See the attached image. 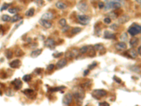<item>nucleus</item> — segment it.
I'll list each match as a JSON object with an SVG mask.
<instances>
[{"label":"nucleus","mask_w":141,"mask_h":106,"mask_svg":"<svg viewBox=\"0 0 141 106\" xmlns=\"http://www.w3.org/2000/svg\"><path fill=\"white\" fill-rule=\"evenodd\" d=\"M72 95L77 100L82 101L85 98V91L81 86H76L72 90Z\"/></svg>","instance_id":"1"},{"label":"nucleus","mask_w":141,"mask_h":106,"mask_svg":"<svg viewBox=\"0 0 141 106\" xmlns=\"http://www.w3.org/2000/svg\"><path fill=\"white\" fill-rule=\"evenodd\" d=\"M128 32L132 36L136 35L138 33H141V26L134 24L130 28H129V29L128 30Z\"/></svg>","instance_id":"2"},{"label":"nucleus","mask_w":141,"mask_h":106,"mask_svg":"<svg viewBox=\"0 0 141 106\" xmlns=\"http://www.w3.org/2000/svg\"><path fill=\"white\" fill-rule=\"evenodd\" d=\"M121 7V4L119 2H116V1H112L109 2H107V4H105L104 5V8L106 10L107 9H119L120 7Z\"/></svg>","instance_id":"3"},{"label":"nucleus","mask_w":141,"mask_h":106,"mask_svg":"<svg viewBox=\"0 0 141 106\" xmlns=\"http://www.w3.org/2000/svg\"><path fill=\"white\" fill-rule=\"evenodd\" d=\"M78 21L82 25H88L90 21V18L86 15H78Z\"/></svg>","instance_id":"4"},{"label":"nucleus","mask_w":141,"mask_h":106,"mask_svg":"<svg viewBox=\"0 0 141 106\" xmlns=\"http://www.w3.org/2000/svg\"><path fill=\"white\" fill-rule=\"evenodd\" d=\"M107 92L104 90H94L93 91V95L96 98H100L107 95Z\"/></svg>","instance_id":"5"},{"label":"nucleus","mask_w":141,"mask_h":106,"mask_svg":"<svg viewBox=\"0 0 141 106\" xmlns=\"http://www.w3.org/2000/svg\"><path fill=\"white\" fill-rule=\"evenodd\" d=\"M72 100H73V95H72V93H68L64 95V97L63 98V104L66 105H68L69 104L71 103Z\"/></svg>","instance_id":"6"},{"label":"nucleus","mask_w":141,"mask_h":106,"mask_svg":"<svg viewBox=\"0 0 141 106\" xmlns=\"http://www.w3.org/2000/svg\"><path fill=\"white\" fill-rule=\"evenodd\" d=\"M77 8L82 12H86L88 9V7L85 1H82L79 2L77 5Z\"/></svg>","instance_id":"7"},{"label":"nucleus","mask_w":141,"mask_h":106,"mask_svg":"<svg viewBox=\"0 0 141 106\" xmlns=\"http://www.w3.org/2000/svg\"><path fill=\"white\" fill-rule=\"evenodd\" d=\"M66 64H67V60L66 59H61L56 63L55 67H56V69H62L63 67H64L66 65Z\"/></svg>","instance_id":"8"},{"label":"nucleus","mask_w":141,"mask_h":106,"mask_svg":"<svg viewBox=\"0 0 141 106\" xmlns=\"http://www.w3.org/2000/svg\"><path fill=\"white\" fill-rule=\"evenodd\" d=\"M115 48L118 51H123L127 48V45L124 42H118L115 45Z\"/></svg>","instance_id":"9"},{"label":"nucleus","mask_w":141,"mask_h":106,"mask_svg":"<svg viewBox=\"0 0 141 106\" xmlns=\"http://www.w3.org/2000/svg\"><path fill=\"white\" fill-rule=\"evenodd\" d=\"M77 53H78V51L76 50V49H72V50H70L68 52H66V57L70 59V58H74L76 56H77Z\"/></svg>","instance_id":"10"},{"label":"nucleus","mask_w":141,"mask_h":106,"mask_svg":"<svg viewBox=\"0 0 141 106\" xmlns=\"http://www.w3.org/2000/svg\"><path fill=\"white\" fill-rule=\"evenodd\" d=\"M40 23L45 28H50L52 27V23L49 22L48 20H45V19H41L40 20Z\"/></svg>","instance_id":"11"},{"label":"nucleus","mask_w":141,"mask_h":106,"mask_svg":"<svg viewBox=\"0 0 141 106\" xmlns=\"http://www.w3.org/2000/svg\"><path fill=\"white\" fill-rule=\"evenodd\" d=\"M127 55L128 56H129L130 58L135 59L137 57V52L134 49H130L129 50H128L127 52Z\"/></svg>","instance_id":"12"},{"label":"nucleus","mask_w":141,"mask_h":106,"mask_svg":"<svg viewBox=\"0 0 141 106\" xmlns=\"http://www.w3.org/2000/svg\"><path fill=\"white\" fill-rule=\"evenodd\" d=\"M45 45L46 47H50V48H52L54 47L55 45V41L52 39V38H48L45 42Z\"/></svg>","instance_id":"13"},{"label":"nucleus","mask_w":141,"mask_h":106,"mask_svg":"<svg viewBox=\"0 0 141 106\" xmlns=\"http://www.w3.org/2000/svg\"><path fill=\"white\" fill-rule=\"evenodd\" d=\"M104 38H106V39H115L116 35H115V34L111 33H110V32L108 31V30H106V31H104Z\"/></svg>","instance_id":"14"},{"label":"nucleus","mask_w":141,"mask_h":106,"mask_svg":"<svg viewBox=\"0 0 141 106\" xmlns=\"http://www.w3.org/2000/svg\"><path fill=\"white\" fill-rule=\"evenodd\" d=\"M42 52V49H35V50H34V51H33V52H31V55H30V56H31L33 58L37 57L39 55H41Z\"/></svg>","instance_id":"15"},{"label":"nucleus","mask_w":141,"mask_h":106,"mask_svg":"<svg viewBox=\"0 0 141 106\" xmlns=\"http://www.w3.org/2000/svg\"><path fill=\"white\" fill-rule=\"evenodd\" d=\"M139 42V39L137 38H133L130 40V45L131 47H135L137 46Z\"/></svg>","instance_id":"16"},{"label":"nucleus","mask_w":141,"mask_h":106,"mask_svg":"<svg viewBox=\"0 0 141 106\" xmlns=\"http://www.w3.org/2000/svg\"><path fill=\"white\" fill-rule=\"evenodd\" d=\"M54 17V15L51 12H46L42 16V19L45 20H51Z\"/></svg>","instance_id":"17"},{"label":"nucleus","mask_w":141,"mask_h":106,"mask_svg":"<svg viewBox=\"0 0 141 106\" xmlns=\"http://www.w3.org/2000/svg\"><path fill=\"white\" fill-rule=\"evenodd\" d=\"M10 67H11V68H14V69H16V68H19V67H20V65H21V62H20V60H14L13 62H11V63H10Z\"/></svg>","instance_id":"18"},{"label":"nucleus","mask_w":141,"mask_h":106,"mask_svg":"<svg viewBox=\"0 0 141 106\" xmlns=\"http://www.w3.org/2000/svg\"><path fill=\"white\" fill-rule=\"evenodd\" d=\"M130 19V17L127 15H124V16H121L119 19V23H121V24H123L126 22H128Z\"/></svg>","instance_id":"19"},{"label":"nucleus","mask_w":141,"mask_h":106,"mask_svg":"<svg viewBox=\"0 0 141 106\" xmlns=\"http://www.w3.org/2000/svg\"><path fill=\"white\" fill-rule=\"evenodd\" d=\"M12 83L14 85V87H15L16 89H17V90L20 89V88L22 87V82H21V81L20 79H15V80L12 82Z\"/></svg>","instance_id":"20"},{"label":"nucleus","mask_w":141,"mask_h":106,"mask_svg":"<svg viewBox=\"0 0 141 106\" xmlns=\"http://www.w3.org/2000/svg\"><path fill=\"white\" fill-rule=\"evenodd\" d=\"M23 93H25V95H26L29 98H34L33 96H32L33 95H36L35 93L33 91V90H30V89H27L26 91H23Z\"/></svg>","instance_id":"21"},{"label":"nucleus","mask_w":141,"mask_h":106,"mask_svg":"<svg viewBox=\"0 0 141 106\" xmlns=\"http://www.w3.org/2000/svg\"><path fill=\"white\" fill-rule=\"evenodd\" d=\"M56 7L58 9H65L67 8L66 4H64V3L62 2H56Z\"/></svg>","instance_id":"22"},{"label":"nucleus","mask_w":141,"mask_h":106,"mask_svg":"<svg viewBox=\"0 0 141 106\" xmlns=\"http://www.w3.org/2000/svg\"><path fill=\"white\" fill-rule=\"evenodd\" d=\"M88 52V54H89V56L90 57H93V56H95V49L93 47H88V52H87V53Z\"/></svg>","instance_id":"23"},{"label":"nucleus","mask_w":141,"mask_h":106,"mask_svg":"<svg viewBox=\"0 0 141 106\" xmlns=\"http://www.w3.org/2000/svg\"><path fill=\"white\" fill-rule=\"evenodd\" d=\"M21 19H22V17L20 16L19 15L16 14V15H14V16L11 18V21L12 23H14V22H16V21H20Z\"/></svg>","instance_id":"24"},{"label":"nucleus","mask_w":141,"mask_h":106,"mask_svg":"<svg viewBox=\"0 0 141 106\" xmlns=\"http://www.w3.org/2000/svg\"><path fill=\"white\" fill-rule=\"evenodd\" d=\"M88 46H83L80 49H79V53H81V54H85V53H87L88 50Z\"/></svg>","instance_id":"25"},{"label":"nucleus","mask_w":141,"mask_h":106,"mask_svg":"<svg viewBox=\"0 0 141 106\" xmlns=\"http://www.w3.org/2000/svg\"><path fill=\"white\" fill-rule=\"evenodd\" d=\"M130 69L132 71V72H136V73H139L140 72V68L137 66H132Z\"/></svg>","instance_id":"26"},{"label":"nucleus","mask_w":141,"mask_h":106,"mask_svg":"<svg viewBox=\"0 0 141 106\" xmlns=\"http://www.w3.org/2000/svg\"><path fill=\"white\" fill-rule=\"evenodd\" d=\"M34 14H35V10H34V9L32 8V9H30L28 11H26V15L27 16H33L34 15Z\"/></svg>","instance_id":"27"},{"label":"nucleus","mask_w":141,"mask_h":106,"mask_svg":"<svg viewBox=\"0 0 141 106\" xmlns=\"http://www.w3.org/2000/svg\"><path fill=\"white\" fill-rule=\"evenodd\" d=\"M94 49L95 50H102V49H104V46L101 44H97L94 46Z\"/></svg>","instance_id":"28"},{"label":"nucleus","mask_w":141,"mask_h":106,"mask_svg":"<svg viewBox=\"0 0 141 106\" xmlns=\"http://www.w3.org/2000/svg\"><path fill=\"white\" fill-rule=\"evenodd\" d=\"M81 31V28H78V27H76V28H74L71 30V33L72 34H77L78 33H80Z\"/></svg>","instance_id":"29"},{"label":"nucleus","mask_w":141,"mask_h":106,"mask_svg":"<svg viewBox=\"0 0 141 106\" xmlns=\"http://www.w3.org/2000/svg\"><path fill=\"white\" fill-rule=\"evenodd\" d=\"M109 18H110L111 19H116L117 18L118 15H117V14H116L115 12L111 11V12H110V13L109 14Z\"/></svg>","instance_id":"30"},{"label":"nucleus","mask_w":141,"mask_h":106,"mask_svg":"<svg viewBox=\"0 0 141 106\" xmlns=\"http://www.w3.org/2000/svg\"><path fill=\"white\" fill-rule=\"evenodd\" d=\"M23 80L26 82H29L30 80H31V76L29 75V74H27V75H25L23 77Z\"/></svg>","instance_id":"31"},{"label":"nucleus","mask_w":141,"mask_h":106,"mask_svg":"<svg viewBox=\"0 0 141 106\" xmlns=\"http://www.w3.org/2000/svg\"><path fill=\"white\" fill-rule=\"evenodd\" d=\"M2 20L4 21H11V18L9 16V15H6V14H4V15H3V16H2Z\"/></svg>","instance_id":"32"},{"label":"nucleus","mask_w":141,"mask_h":106,"mask_svg":"<svg viewBox=\"0 0 141 106\" xmlns=\"http://www.w3.org/2000/svg\"><path fill=\"white\" fill-rule=\"evenodd\" d=\"M59 25L62 27L66 26V20L65 19H61L60 21H59Z\"/></svg>","instance_id":"33"},{"label":"nucleus","mask_w":141,"mask_h":106,"mask_svg":"<svg viewBox=\"0 0 141 106\" xmlns=\"http://www.w3.org/2000/svg\"><path fill=\"white\" fill-rule=\"evenodd\" d=\"M6 54H7V57L8 59H11L13 57V52L11 50H7Z\"/></svg>","instance_id":"34"},{"label":"nucleus","mask_w":141,"mask_h":106,"mask_svg":"<svg viewBox=\"0 0 141 106\" xmlns=\"http://www.w3.org/2000/svg\"><path fill=\"white\" fill-rule=\"evenodd\" d=\"M121 40L123 41V42H125V41H127L128 40V36H127V34L126 33H123L121 35Z\"/></svg>","instance_id":"35"},{"label":"nucleus","mask_w":141,"mask_h":106,"mask_svg":"<svg viewBox=\"0 0 141 106\" xmlns=\"http://www.w3.org/2000/svg\"><path fill=\"white\" fill-rule=\"evenodd\" d=\"M19 11V9L17 8H12V9H9V12L11 14H16Z\"/></svg>","instance_id":"36"},{"label":"nucleus","mask_w":141,"mask_h":106,"mask_svg":"<svg viewBox=\"0 0 141 106\" xmlns=\"http://www.w3.org/2000/svg\"><path fill=\"white\" fill-rule=\"evenodd\" d=\"M10 6V4H3V6L2 7V8H1V11H4V10H6V9H7L8 8H9V7Z\"/></svg>","instance_id":"37"},{"label":"nucleus","mask_w":141,"mask_h":106,"mask_svg":"<svg viewBox=\"0 0 141 106\" xmlns=\"http://www.w3.org/2000/svg\"><path fill=\"white\" fill-rule=\"evenodd\" d=\"M63 88H65L64 86H61V87H56V88H53L52 89H50L51 91H60Z\"/></svg>","instance_id":"38"},{"label":"nucleus","mask_w":141,"mask_h":106,"mask_svg":"<svg viewBox=\"0 0 141 106\" xmlns=\"http://www.w3.org/2000/svg\"><path fill=\"white\" fill-rule=\"evenodd\" d=\"M35 3H36L38 6H40V7L42 6L43 4H44V1H43V0H35Z\"/></svg>","instance_id":"39"},{"label":"nucleus","mask_w":141,"mask_h":106,"mask_svg":"<svg viewBox=\"0 0 141 106\" xmlns=\"http://www.w3.org/2000/svg\"><path fill=\"white\" fill-rule=\"evenodd\" d=\"M110 28H111V29H112V30H117V29L119 28V26H118V25H117V24H116V23H114V24H112V25L110 26Z\"/></svg>","instance_id":"40"},{"label":"nucleus","mask_w":141,"mask_h":106,"mask_svg":"<svg viewBox=\"0 0 141 106\" xmlns=\"http://www.w3.org/2000/svg\"><path fill=\"white\" fill-rule=\"evenodd\" d=\"M55 67V65L54 64H49L48 67H47V69L48 70V71H52V69H54V68Z\"/></svg>","instance_id":"41"},{"label":"nucleus","mask_w":141,"mask_h":106,"mask_svg":"<svg viewBox=\"0 0 141 106\" xmlns=\"http://www.w3.org/2000/svg\"><path fill=\"white\" fill-rule=\"evenodd\" d=\"M111 19L110 18H109V17H107V18H105L104 19V22L105 23H107V24H109L110 23H111Z\"/></svg>","instance_id":"42"},{"label":"nucleus","mask_w":141,"mask_h":106,"mask_svg":"<svg viewBox=\"0 0 141 106\" xmlns=\"http://www.w3.org/2000/svg\"><path fill=\"white\" fill-rule=\"evenodd\" d=\"M114 80L116 82H117L118 83H121V80L119 77H117V76H114Z\"/></svg>","instance_id":"43"},{"label":"nucleus","mask_w":141,"mask_h":106,"mask_svg":"<svg viewBox=\"0 0 141 106\" xmlns=\"http://www.w3.org/2000/svg\"><path fill=\"white\" fill-rule=\"evenodd\" d=\"M97 65V63L96 62H94L93 64H90V66H89V67H88V69H89V70L90 69H93V68H95V66Z\"/></svg>","instance_id":"44"},{"label":"nucleus","mask_w":141,"mask_h":106,"mask_svg":"<svg viewBox=\"0 0 141 106\" xmlns=\"http://www.w3.org/2000/svg\"><path fill=\"white\" fill-rule=\"evenodd\" d=\"M104 5H105V4H104L103 2H100V3L98 4V7H99L100 9L104 8Z\"/></svg>","instance_id":"45"},{"label":"nucleus","mask_w":141,"mask_h":106,"mask_svg":"<svg viewBox=\"0 0 141 106\" xmlns=\"http://www.w3.org/2000/svg\"><path fill=\"white\" fill-rule=\"evenodd\" d=\"M99 105H105V106H109V104L107 102H100L99 103Z\"/></svg>","instance_id":"46"},{"label":"nucleus","mask_w":141,"mask_h":106,"mask_svg":"<svg viewBox=\"0 0 141 106\" xmlns=\"http://www.w3.org/2000/svg\"><path fill=\"white\" fill-rule=\"evenodd\" d=\"M68 28H69V27H68V26H63V29H62V31H63V32H66Z\"/></svg>","instance_id":"47"},{"label":"nucleus","mask_w":141,"mask_h":106,"mask_svg":"<svg viewBox=\"0 0 141 106\" xmlns=\"http://www.w3.org/2000/svg\"><path fill=\"white\" fill-rule=\"evenodd\" d=\"M6 93H7V95H11V96L14 95V93H13L11 91H10V90H9V92H7H7H6Z\"/></svg>","instance_id":"48"},{"label":"nucleus","mask_w":141,"mask_h":106,"mask_svg":"<svg viewBox=\"0 0 141 106\" xmlns=\"http://www.w3.org/2000/svg\"><path fill=\"white\" fill-rule=\"evenodd\" d=\"M137 54L140 55H141V45L137 49Z\"/></svg>","instance_id":"49"},{"label":"nucleus","mask_w":141,"mask_h":106,"mask_svg":"<svg viewBox=\"0 0 141 106\" xmlns=\"http://www.w3.org/2000/svg\"><path fill=\"white\" fill-rule=\"evenodd\" d=\"M22 51L19 49H18V52H16V55L17 56H21V55H20V52H21Z\"/></svg>","instance_id":"50"},{"label":"nucleus","mask_w":141,"mask_h":106,"mask_svg":"<svg viewBox=\"0 0 141 106\" xmlns=\"http://www.w3.org/2000/svg\"><path fill=\"white\" fill-rule=\"evenodd\" d=\"M62 54H63L62 52H60V53H59V54H57L58 55H53V56H54V57H56H56H60V56H61Z\"/></svg>","instance_id":"51"},{"label":"nucleus","mask_w":141,"mask_h":106,"mask_svg":"<svg viewBox=\"0 0 141 106\" xmlns=\"http://www.w3.org/2000/svg\"><path fill=\"white\" fill-rule=\"evenodd\" d=\"M89 74V69H88V70H85V72H84V76H86L87 74Z\"/></svg>","instance_id":"52"},{"label":"nucleus","mask_w":141,"mask_h":106,"mask_svg":"<svg viewBox=\"0 0 141 106\" xmlns=\"http://www.w3.org/2000/svg\"><path fill=\"white\" fill-rule=\"evenodd\" d=\"M114 1H116V2H119L120 3H121L123 2V0H114Z\"/></svg>","instance_id":"53"},{"label":"nucleus","mask_w":141,"mask_h":106,"mask_svg":"<svg viewBox=\"0 0 141 106\" xmlns=\"http://www.w3.org/2000/svg\"><path fill=\"white\" fill-rule=\"evenodd\" d=\"M135 1H136L137 3H139V4H141V0H135Z\"/></svg>","instance_id":"54"},{"label":"nucleus","mask_w":141,"mask_h":106,"mask_svg":"<svg viewBox=\"0 0 141 106\" xmlns=\"http://www.w3.org/2000/svg\"><path fill=\"white\" fill-rule=\"evenodd\" d=\"M47 1H49V2H52V0H47Z\"/></svg>","instance_id":"55"}]
</instances>
